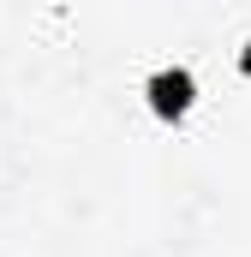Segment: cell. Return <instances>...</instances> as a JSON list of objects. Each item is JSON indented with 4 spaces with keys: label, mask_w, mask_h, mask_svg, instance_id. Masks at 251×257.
I'll use <instances>...</instances> for the list:
<instances>
[{
    "label": "cell",
    "mask_w": 251,
    "mask_h": 257,
    "mask_svg": "<svg viewBox=\"0 0 251 257\" xmlns=\"http://www.w3.org/2000/svg\"><path fill=\"white\" fill-rule=\"evenodd\" d=\"M245 66H251V54H245Z\"/></svg>",
    "instance_id": "7a4b0ae2"
},
{
    "label": "cell",
    "mask_w": 251,
    "mask_h": 257,
    "mask_svg": "<svg viewBox=\"0 0 251 257\" xmlns=\"http://www.w3.org/2000/svg\"><path fill=\"white\" fill-rule=\"evenodd\" d=\"M150 96H156L162 114H186V108H191V78H186V72H162V78L150 84Z\"/></svg>",
    "instance_id": "6da1fadb"
}]
</instances>
